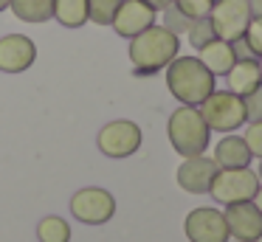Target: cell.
<instances>
[{
	"mask_svg": "<svg viewBox=\"0 0 262 242\" xmlns=\"http://www.w3.org/2000/svg\"><path fill=\"white\" fill-rule=\"evenodd\" d=\"M130 62L133 71L138 76H152V73L164 71L178 54H181V37L172 34L166 26H149L141 34L130 39Z\"/></svg>",
	"mask_w": 262,
	"mask_h": 242,
	"instance_id": "cell-1",
	"label": "cell"
},
{
	"mask_svg": "<svg viewBox=\"0 0 262 242\" xmlns=\"http://www.w3.org/2000/svg\"><path fill=\"white\" fill-rule=\"evenodd\" d=\"M214 73L198 59V56H181L178 54L175 59L166 65V87L169 93L175 96L181 104L198 107L206 96L214 90Z\"/></svg>",
	"mask_w": 262,
	"mask_h": 242,
	"instance_id": "cell-2",
	"label": "cell"
},
{
	"mask_svg": "<svg viewBox=\"0 0 262 242\" xmlns=\"http://www.w3.org/2000/svg\"><path fill=\"white\" fill-rule=\"evenodd\" d=\"M166 133H169V144L178 155L192 158V155H203L209 149V138L211 129L209 124L203 121L198 107L181 104L175 113L169 116V124H166Z\"/></svg>",
	"mask_w": 262,
	"mask_h": 242,
	"instance_id": "cell-3",
	"label": "cell"
},
{
	"mask_svg": "<svg viewBox=\"0 0 262 242\" xmlns=\"http://www.w3.org/2000/svg\"><path fill=\"white\" fill-rule=\"evenodd\" d=\"M203 121L209 124V129H217V133H234L239 129L248 118H245V101L243 96L231 93V90H211L203 101L198 104Z\"/></svg>",
	"mask_w": 262,
	"mask_h": 242,
	"instance_id": "cell-4",
	"label": "cell"
},
{
	"mask_svg": "<svg viewBox=\"0 0 262 242\" xmlns=\"http://www.w3.org/2000/svg\"><path fill=\"white\" fill-rule=\"evenodd\" d=\"M262 186L259 174L251 166H239V169H217L214 180H211L209 194L214 197L223 206H231V203H245L254 200L256 189Z\"/></svg>",
	"mask_w": 262,
	"mask_h": 242,
	"instance_id": "cell-5",
	"label": "cell"
},
{
	"mask_svg": "<svg viewBox=\"0 0 262 242\" xmlns=\"http://www.w3.org/2000/svg\"><path fill=\"white\" fill-rule=\"evenodd\" d=\"M141 127H138L136 121H127V118H116V121L104 124L102 129H99V152L107 158H130L136 155L138 149H141Z\"/></svg>",
	"mask_w": 262,
	"mask_h": 242,
	"instance_id": "cell-6",
	"label": "cell"
},
{
	"mask_svg": "<svg viewBox=\"0 0 262 242\" xmlns=\"http://www.w3.org/2000/svg\"><path fill=\"white\" fill-rule=\"evenodd\" d=\"M71 214L85 225H104L116 214V197L107 189L88 186L71 197Z\"/></svg>",
	"mask_w": 262,
	"mask_h": 242,
	"instance_id": "cell-7",
	"label": "cell"
},
{
	"mask_svg": "<svg viewBox=\"0 0 262 242\" xmlns=\"http://www.w3.org/2000/svg\"><path fill=\"white\" fill-rule=\"evenodd\" d=\"M209 20L214 26V34L226 42H234L245 34L251 23V9L248 0H214L209 11Z\"/></svg>",
	"mask_w": 262,
	"mask_h": 242,
	"instance_id": "cell-8",
	"label": "cell"
},
{
	"mask_svg": "<svg viewBox=\"0 0 262 242\" xmlns=\"http://www.w3.org/2000/svg\"><path fill=\"white\" fill-rule=\"evenodd\" d=\"M183 231H186L189 242H228L231 239L223 211H217L211 206L192 208L186 214V219H183Z\"/></svg>",
	"mask_w": 262,
	"mask_h": 242,
	"instance_id": "cell-9",
	"label": "cell"
},
{
	"mask_svg": "<svg viewBox=\"0 0 262 242\" xmlns=\"http://www.w3.org/2000/svg\"><path fill=\"white\" fill-rule=\"evenodd\" d=\"M228 225V234L237 242H259L262 239V211L254 206V200L231 203L223 211Z\"/></svg>",
	"mask_w": 262,
	"mask_h": 242,
	"instance_id": "cell-10",
	"label": "cell"
},
{
	"mask_svg": "<svg viewBox=\"0 0 262 242\" xmlns=\"http://www.w3.org/2000/svg\"><path fill=\"white\" fill-rule=\"evenodd\" d=\"M37 62V45L26 34H6L0 37V71L23 73Z\"/></svg>",
	"mask_w": 262,
	"mask_h": 242,
	"instance_id": "cell-11",
	"label": "cell"
},
{
	"mask_svg": "<svg viewBox=\"0 0 262 242\" xmlns=\"http://www.w3.org/2000/svg\"><path fill=\"white\" fill-rule=\"evenodd\" d=\"M214 174H217L214 158H206V155L183 158V163L178 166V186L189 194H209Z\"/></svg>",
	"mask_w": 262,
	"mask_h": 242,
	"instance_id": "cell-12",
	"label": "cell"
},
{
	"mask_svg": "<svg viewBox=\"0 0 262 242\" xmlns=\"http://www.w3.org/2000/svg\"><path fill=\"white\" fill-rule=\"evenodd\" d=\"M155 14H158V11H155L152 6H147L144 0H124V3L119 6V11H116L110 26H113V31L119 34V37L133 39L136 34H141L144 28L155 26Z\"/></svg>",
	"mask_w": 262,
	"mask_h": 242,
	"instance_id": "cell-13",
	"label": "cell"
},
{
	"mask_svg": "<svg viewBox=\"0 0 262 242\" xmlns=\"http://www.w3.org/2000/svg\"><path fill=\"white\" fill-rule=\"evenodd\" d=\"M214 163L217 169H239V166H251V149L245 144L243 135H234V133H226L214 146Z\"/></svg>",
	"mask_w": 262,
	"mask_h": 242,
	"instance_id": "cell-14",
	"label": "cell"
},
{
	"mask_svg": "<svg viewBox=\"0 0 262 242\" xmlns=\"http://www.w3.org/2000/svg\"><path fill=\"white\" fill-rule=\"evenodd\" d=\"M228 90L237 96H248L254 93L256 87L262 84V71H259V59L248 56V59H237L231 65V71L226 73Z\"/></svg>",
	"mask_w": 262,
	"mask_h": 242,
	"instance_id": "cell-15",
	"label": "cell"
},
{
	"mask_svg": "<svg viewBox=\"0 0 262 242\" xmlns=\"http://www.w3.org/2000/svg\"><path fill=\"white\" fill-rule=\"evenodd\" d=\"M198 59L203 62L214 76H226V73L231 71V65L237 62V54H234L231 42H226V39L217 37V39H211L209 45H203V48L198 51Z\"/></svg>",
	"mask_w": 262,
	"mask_h": 242,
	"instance_id": "cell-16",
	"label": "cell"
},
{
	"mask_svg": "<svg viewBox=\"0 0 262 242\" xmlns=\"http://www.w3.org/2000/svg\"><path fill=\"white\" fill-rule=\"evenodd\" d=\"M54 20L65 28H82L88 23V0H57Z\"/></svg>",
	"mask_w": 262,
	"mask_h": 242,
	"instance_id": "cell-17",
	"label": "cell"
},
{
	"mask_svg": "<svg viewBox=\"0 0 262 242\" xmlns=\"http://www.w3.org/2000/svg\"><path fill=\"white\" fill-rule=\"evenodd\" d=\"M57 0H12V11L23 23H46L54 17Z\"/></svg>",
	"mask_w": 262,
	"mask_h": 242,
	"instance_id": "cell-18",
	"label": "cell"
},
{
	"mask_svg": "<svg viewBox=\"0 0 262 242\" xmlns=\"http://www.w3.org/2000/svg\"><path fill=\"white\" fill-rule=\"evenodd\" d=\"M37 239H40V242H71L68 219L57 217V214L42 217L40 223H37Z\"/></svg>",
	"mask_w": 262,
	"mask_h": 242,
	"instance_id": "cell-19",
	"label": "cell"
},
{
	"mask_svg": "<svg viewBox=\"0 0 262 242\" xmlns=\"http://www.w3.org/2000/svg\"><path fill=\"white\" fill-rule=\"evenodd\" d=\"M124 0H88V23L96 26H110Z\"/></svg>",
	"mask_w": 262,
	"mask_h": 242,
	"instance_id": "cell-20",
	"label": "cell"
},
{
	"mask_svg": "<svg viewBox=\"0 0 262 242\" xmlns=\"http://www.w3.org/2000/svg\"><path fill=\"white\" fill-rule=\"evenodd\" d=\"M189 45H192L194 51H200L203 45H209L211 39H217L214 34V26H211L209 17H200V20H192V26H189Z\"/></svg>",
	"mask_w": 262,
	"mask_h": 242,
	"instance_id": "cell-21",
	"label": "cell"
},
{
	"mask_svg": "<svg viewBox=\"0 0 262 242\" xmlns=\"http://www.w3.org/2000/svg\"><path fill=\"white\" fill-rule=\"evenodd\" d=\"M164 26L169 28L172 34H178V37H181V34H186V31H189L192 20H189V17L183 14V11L178 9L175 3H172V6H166V9H164Z\"/></svg>",
	"mask_w": 262,
	"mask_h": 242,
	"instance_id": "cell-22",
	"label": "cell"
},
{
	"mask_svg": "<svg viewBox=\"0 0 262 242\" xmlns=\"http://www.w3.org/2000/svg\"><path fill=\"white\" fill-rule=\"evenodd\" d=\"M243 39H245V45L251 48V54L259 59V56H262V17H251V23H248V28H245Z\"/></svg>",
	"mask_w": 262,
	"mask_h": 242,
	"instance_id": "cell-23",
	"label": "cell"
},
{
	"mask_svg": "<svg viewBox=\"0 0 262 242\" xmlns=\"http://www.w3.org/2000/svg\"><path fill=\"white\" fill-rule=\"evenodd\" d=\"M175 6L189 17V20H200V17H209L214 0H175Z\"/></svg>",
	"mask_w": 262,
	"mask_h": 242,
	"instance_id": "cell-24",
	"label": "cell"
},
{
	"mask_svg": "<svg viewBox=\"0 0 262 242\" xmlns=\"http://www.w3.org/2000/svg\"><path fill=\"white\" fill-rule=\"evenodd\" d=\"M243 138H245V144H248L251 155H254V158H262V121H248Z\"/></svg>",
	"mask_w": 262,
	"mask_h": 242,
	"instance_id": "cell-25",
	"label": "cell"
},
{
	"mask_svg": "<svg viewBox=\"0 0 262 242\" xmlns=\"http://www.w3.org/2000/svg\"><path fill=\"white\" fill-rule=\"evenodd\" d=\"M243 101H245V118L248 121H262V84L254 93L243 96Z\"/></svg>",
	"mask_w": 262,
	"mask_h": 242,
	"instance_id": "cell-26",
	"label": "cell"
},
{
	"mask_svg": "<svg viewBox=\"0 0 262 242\" xmlns=\"http://www.w3.org/2000/svg\"><path fill=\"white\" fill-rule=\"evenodd\" d=\"M144 3H147V6H152L155 11H164L166 6H172V3H175V0H144Z\"/></svg>",
	"mask_w": 262,
	"mask_h": 242,
	"instance_id": "cell-27",
	"label": "cell"
},
{
	"mask_svg": "<svg viewBox=\"0 0 262 242\" xmlns=\"http://www.w3.org/2000/svg\"><path fill=\"white\" fill-rule=\"evenodd\" d=\"M251 17H262V0H248Z\"/></svg>",
	"mask_w": 262,
	"mask_h": 242,
	"instance_id": "cell-28",
	"label": "cell"
},
{
	"mask_svg": "<svg viewBox=\"0 0 262 242\" xmlns=\"http://www.w3.org/2000/svg\"><path fill=\"white\" fill-rule=\"evenodd\" d=\"M254 206H256V208H259V211H262V186H259V189H256V194H254Z\"/></svg>",
	"mask_w": 262,
	"mask_h": 242,
	"instance_id": "cell-29",
	"label": "cell"
},
{
	"mask_svg": "<svg viewBox=\"0 0 262 242\" xmlns=\"http://www.w3.org/2000/svg\"><path fill=\"white\" fill-rule=\"evenodd\" d=\"M9 6H12V0H0V11H6Z\"/></svg>",
	"mask_w": 262,
	"mask_h": 242,
	"instance_id": "cell-30",
	"label": "cell"
},
{
	"mask_svg": "<svg viewBox=\"0 0 262 242\" xmlns=\"http://www.w3.org/2000/svg\"><path fill=\"white\" fill-rule=\"evenodd\" d=\"M256 174H259V180H262V158H259V172H256Z\"/></svg>",
	"mask_w": 262,
	"mask_h": 242,
	"instance_id": "cell-31",
	"label": "cell"
},
{
	"mask_svg": "<svg viewBox=\"0 0 262 242\" xmlns=\"http://www.w3.org/2000/svg\"><path fill=\"white\" fill-rule=\"evenodd\" d=\"M259 71H262V56H259Z\"/></svg>",
	"mask_w": 262,
	"mask_h": 242,
	"instance_id": "cell-32",
	"label": "cell"
}]
</instances>
